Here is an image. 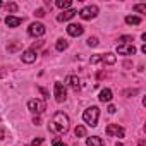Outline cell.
Returning a JSON list of instances; mask_svg holds the SVG:
<instances>
[{
	"label": "cell",
	"instance_id": "26",
	"mask_svg": "<svg viewBox=\"0 0 146 146\" xmlns=\"http://www.w3.org/2000/svg\"><path fill=\"white\" fill-rule=\"evenodd\" d=\"M43 144V137H36V139H33V143H31V146H41Z\"/></svg>",
	"mask_w": 146,
	"mask_h": 146
},
{
	"label": "cell",
	"instance_id": "28",
	"mask_svg": "<svg viewBox=\"0 0 146 146\" xmlns=\"http://www.w3.org/2000/svg\"><path fill=\"white\" fill-rule=\"evenodd\" d=\"M17 48H21V43H12V45L9 46V52H16Z\"/></svg>",
	"mask_w": 146,
	"mask_h": 146
},
{
	"label": "cell",
	"instance_id": "10",
	"mask_svg": "<svg viewBox=\"0 0 146 146\" xmlns=\"http://www.w3.org/2000/svg\"><path fill=\"white\" fill-rule=\"evenodd\" d=\"M76 14H78V12H76L74 9H69V11H64L62 14H58V16H57V21H58V23H62V21H69V19H72V17H74Z\"/></svg>",
	"mask_w": 146,
	"mask_h": 146
},
{
	"label": "cell",
	"instance_id": "31",
	"mask_svg": "<svg viewBox=\"0 0 146 146\" xmlns=\"http://www.w3.org/2000/svg\"><path fill=\"white\" fill-rule=\"evenodd\" d=\"M108 112H110V113H115V107H113V105H110V107H108Z\"/></svg>",
	"mask_w": 146,
	"mask_h": 146
},
{
	"label": "cell",
	"instance_id": "27",
	"mask_svg": "<svg viewBox=\"0 0 146 146\" xmlns=\"http://www.w3.org/2000/svg\"><path fill=\"white\" fill-rule=\"evenodd\" d=\"M52 146H65V144H64V143H62L58 137H53V141H52Z\"/></svg>",
	"mask_w": 146,
	"mask_h": 146
},
{
	"label": "cell",
	"instance_id": "8",
	"mask_svg": "<svg viewBox=\"0 0 146 146\" xmlns=\"http://www.w3.org/2000/svg\"><path fill=\"white\" fill-rule=\"evenodd\" d=\"M67 33H69V36L78 38V36H81V35L84 33V28H83L81 24H69V26H67Z\"/></svg>",
	"mask_w": 146,
	"mask_h": 146
},
{
	"label": "cell",
	"instance_id": "12",
	"mask_svg": "<svg viewBox=\"0 0 146 146\" xmlns=\"http://www.w3.org/2000/svg\"><path fill=\"white\" fill-rule=\"evenodd\" d=\"M5 24L9 28H17L19 24H23V19L21 17H14V16H7L5 17Z\"/></svg>",
	"mask_w": 146,
	"mask_h": 146
},
{
	"label": "cell",
	"instance_id": "3",
	"mask_svg": "<svg viewBox=\"0 0 146 146\" xmlns=\"http://www.w3.org/2000/svg\"><path fill=\"white\" fill-rule=\"evenodd\" d=\"M98 16V7L96 5H86L79 11V17L84 19V21H90V19H95Z\"/></svg>",
	"mask_w": 146,
	"mask_h": 146
},
{
	"label": "cell",
	"instance_id": "6",
	"mask_svg": "<svg viewBox=\"0 0 146 146\" xmlns=\"http://www.w3.org/2000/svg\"><path fill=\"white\" fill-rule=\"evenodd\" d=\"M105 132H107L108 136H112V137H124V134H125L124 127H120V125H117V124H108L107 129H105Z\"/></svg>",
	"mask_w": 146,
	"mask_h": 146
},
{
	"label": "cell",
	"instance_id": "29",
	"mask_svg": "<svg viewBox=\"0 0 146 146\" xmlns=\"http://www.w3.org/2000/svg\"><path fill=\"white\" fill-rule=\"evenodd\" d=\"M35 16H38V17H43V16H45V11H43V9H38V11L35 12Z\"/></svg>",
	"mask_w": 146,
	"mask_h": 146
},
{
	"label": "cell",
	"instance_id": "2",
	"mask_svg": "<svg viewBox=\"0 0 146 146\" xmlns=\"http://www.w3.org/2000/svg\"><path fill=\"white\" fill-rule=\"evenodd\" d=\"M98 117H100V108H98V107H90V108L84 110V113H83V120H84L88 125H91V127H95V125L98 124Z\"/></svg>",
	"mask_w": 146,
	"mask_h": 146
},
{
	"label": "cell",
	"instance_id": "24",
	"mask_svg": "<svg viewBox=\"0 0 146 146\" xmlns=\"http://www.w3.org/2000/svg\"><path fill=\"white\" fill-rule=\"evenodd\" d=\"M98 45V38H88V46H96Z\"/></svg>",
	"mask_w": 146,
	"mask_h": 146
},
{
	"label": "cell",
	"instance_id": "32",
	"mask_svg": "<svg viewBox=\"0 0 146 146\" xmlns=\"http://www.w3.org/2000/svg\"><path fill=\"white\" fill-rule=\"evenodd\" d=\"M33 122H35L36 125H40V117H35V120H33Z\"/></svg>",
	"mask_w": 146,
	"mask_h": 146
},
{
	"label": "cell",
	"instance_id": "4",
	"mask_svg": "<svg viewBox=\"0 0 146 146\" xmlns=\"http://www.w3.org/2000/svg\"><path fill=\"white\" fill-rule=\"evenodd\" d=\"M28 108L33 112V113H43L45 110H46V105H45V102L43 100H38V98H35V100H29L28 102Z\"/></svg>",
	"mask_w": 146,
	"mask_h": 146
},
{
	"label": "cell",
	"instance_id": "21",
	"mask_svg": "<svg viewBox=\"0 0 146 146\" xmlns=\"http://www.w3.org/2000/svg\"><path fill=\"white\" fill-rule=\"evenodd\" d=\"M129 41H132V36H120L119 38V45H127Z\"/></svg>",
	"mask_w": 146,
	"mask_h": 146
},
{
	"label": "cell",
	"instance_id": "7",
	"mask_svg": "<svg viewBox=\"0 0 146 146\" xmlns=\"http://www.w3.org/2000/svg\"><path fill=\"white\" fill-rule=\"evenodd\" d=\"M45 26L41 24V23H33L31 26H29V29H28V33L31 35V36H43L45 35Z\"/></svg>",
	"mask_w": 146,
	"mask_h": 146
},
{
	"label": "cell",
	"instance_id": "17",
	"mask_svg": "<svg viewBox=\"0 0 146 146\" xmlns=\"http://www.w3.org/2000/svg\"><path fill=\"white\" fill-rule=\"evenodd\" d=\"M115 60H117V58H115L113 53H105V55H102V62H103V64H110V65H112V64H115Z\"/></svg>",
	"mask_w": 146,
	"mask_h": 146
},
{
	"label": "cell",
	"instance_id": "23",
	"mask_svg": "<svg viewBox=\"0 0 146 146\" xmlns=\"http://www.w3.org/2000/svg\"><path fill=\"white\" fill-rule=\"evenodd\" d=\"M136 12H146V5H143V4H139V5H134L132 7Z\"/></svg>",
	"mask_w": 146,
	"mask_h": 146
},
{
	"label": "cell",
	"instance_id": "33",
	"mask_svg": "<svg viewBox=\"0 0 146 146\" xmlns=\"http://www.w3.org/2000/svg\"><path fill=\"white\" fill-rule=\"evenodd\" d=\"M0 76H5V72H4V70H0Z\"/></svg>",
	"mask_w": 146,
	"mask_h": 146
},
{
	"label": "cell",
	"instance_id": "11",
	"mask_svg": "<svg viewBox=\"0 0 146 146\" xmlns=\"http://www.w3.org/2000/svg\"><path fill=\"white\" fill-rule=\"evenodd\" d=\"M36 60V52L33 50V48H29V50H26L24 53H23V62H26V64H33Z\"/></svg>",
	"mask_w": 146,
	"mask_h": 146
},
{
	"label": "cell",
	"instance_id": "1",
	"mask_svg": "<svg viewBox=\"0 0 146 146\" xmlns=\"http://www.w3.org/2000/svg\"><path fill=\"white\" fill-rule=\"evenodd\" d=\"M48 129L53 134H65L69 131V117L64 112H57L52 117V120L48 124Z\"/></svg>",
	"mask_w": 146,
	"mask_h": 146
},
{
	"label": "cell",
	"instance_id": "20",
	"mask_svg": "<svg viewBox=\"0 0 146 146\" xmlns=\"http://www.w3.org/2000/svg\"><path fill=\"white\" fill-rule=\"evenodd\" d=\"M74 134H76V137H84V136H86V129H84V125H78V127L74 129Z\"/></svg>",
	"mask_w": 146,
	"mask_h": 146
},
{
	"label": "cell",
	"instance_id": "13",
	"mask_svg": "<svg viewBox=\"0 0 146 146\" xmlns=\"http://www.w3.org/2000/svg\"><path fill=\"white\" fill-rule=\"evenodd\" d=\"M67 84L74 90V91H78V90L81 88V81H79V78H76V76H69V78H67Z\"/></svg>",
	"mask_w": 146,
	"mask_h": 146
},
{
	"label": "cell",
	"instance_id": "18",
	"mask_svg": "<svg viewBox=\"0 0 146 146\" xmlns=\"http://www.w3.org/2000/svg\"><path fill=\"white\" fill-rule=\"evenodd\" d=\"M125 23L127 24H132V26H137V24H141V17H137V16H127L125 17Z\"/></svg>",
	"mask_w": 146,
	"mask_h": 146
},
{
	"label": "cell",
	"instance_id": "5",
	"mask_svg": "<svg viewBox=\"0 0 146 146\" xmlns=\"http://www.w3.org/2000/svg\"><path fill=\"white\" fill-rule=\"evenodd\" d=\"M53 95H55V100H57L58 103L65 102V98H67V91H65V86H64L60 81L55 83V86H53Z\"/></svg>",
	"mask_w": 146,
	"mask_h": 146
},
{
	"label": "cell",
	"instance_id": "14",
	"mask_svg": "<svg viewBox=\"0 0 146 146\" xmlns=\"http://www.w3.org/2000/svg\"><path fill=\"white\" fill-rule=\"evenodd\" d=\"M86 144L88 146H103V139L98 137V136H91L86 139Z\"/></svg>",
	"mask_w": 146,
	"mask_h": 146
},
{
	"label": "cell",
	"instance_id": "19",
	"mask_svg": "<svg viewBox=\"0 0 146 146\" xmlns=\"http://www.w3.org/2000/svg\"><path fill=\"white\" fill-rule=\"evenodd\" d=\"M70 5H72L70 0H57V7H58V9H67V11H69Z\"/></svg>",
	"mask_w": 146,
	"mask_h": 146
},
{
	"label": "cell",
	"instance_id": "22",
	"mask_svg": "<svg viewBox=\"0 0 146 146\" xmlns=\"http://www.w3.org/2000/svg\"><path fill=\"white\" fill-rule=\"evenodd\" d=\"M5 7H7V11H9V12H16V11H17V4H14V2L7 4Z\"/></svg>",
	"mask_w": 146,
	"mask_h": 146
},
{
	"label": "cell",
	"instance_id": "30",
	"mask_svg": "<svg viewBox=\"0 0 146 146\" xmlns=\"http://www.w3.org/2000/svg\"><path fill=\"white\" fill-rule=\"evenodd\" d=\"M0 139H5V129L0 127Z\"/></svg>",
	"mask_w": 146,
	"mask_h": 146
},
{
	"label": "cell",
	"instance_id": "34",
	"mask_svg": "<svg viewBox=\"0 0 146 146\" xmlns=\"http://www.w3.org/2000/svg\"><path fill=\"white\" fill-rule=\"evenodd\" d=\"M2 5H4V4H2V2H0V7H2Z\"/></svg>",
	"mask_w": 146,
	"mask_h": 146
},
{
	"label": "cell",
	"instance_id": "25",
	"mask_svg": "<svg viewBox=\"0 0 146 146\" xmlns=\"http://www.w3.org/2000/svg\"><path fill=\"white\" fill-rule=\"evenodd\" d=\"M90 62H91V64H98V62H102V55H93V57L90 58Z\"/></svg>",
	"mask_w": 146,
	"mask_h": 146
},
{
	"label": "cell",
	"instance_id": "16",
	"mask_svg": "<svg viewBox=\"0 0 146 146\" xmlns=\"http://www.w3.org/2000/svg\"><path fill=\"white\" fill-rule=\"evenodd\" d=\"M67 46H69V41H67V40H64V38L57 40V45H55V48H57L58 52H64V50H67Z\"/></svg>",
	"mask_w": 146,
	"mask_h": 146
},
{
	"label": "cell",
	"instance_id": "15",
	"mask_svg": "<svg viewBox=\"0 0 146 146\" xmlns=\"http://www.w3.org/2000/svg\"><path fill=\"white\" fill-rule=\"evenodd\" d=\"M112 100V90H108V88H105V90H102L100 91V102H110Z\"/></svg>",
	"mask_w": 146,
	"mask_h": 146
},
{
	"label": "cell",
	"instance_id": "9",
	"mask_svg": "<svg viewBox=\"0 0 146 146\" xmlns=\"http://www.w3.org/2000/svg\"><path fill=\"white\" fill-rule=\"evenodd\" d=\"M117 52H119V55H134L136 53V48L132 45H119L117 46Z\"/></svg>",
	"mask_w": 146,
	"mask_h": 146
}]
</instances>
